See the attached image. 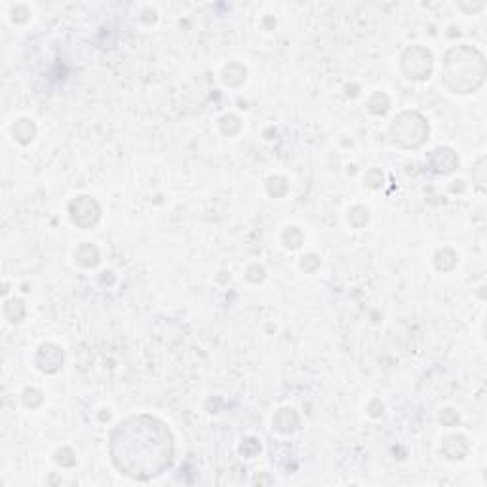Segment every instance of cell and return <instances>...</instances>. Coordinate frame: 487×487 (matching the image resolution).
Returning <instances> with one entry per match:
<instances>
[{
    "label": "cell",
    "instance_id": "8992f818",
    "mask_svg": "<svg viewBox=\"0 0 487 487\" xmlns=\"http://www.w3.org/2000/svg\"><path fill=\"white\" fill-rule=\"evenodd\" d=\"M38 356H44V360L38 358V363H40L42 371H46V373H54L63 363V352L55 345H44L38 352Z\"/></svg>",
    "mask_w": 487,
    "mask_h": 487
},
{
    "label": "cell",
    "instance_id": "9c48e42d",
    "mask_svg": "<svg viewBox=\"0 0 487 487\" xmlns=\"http://www.w3.org/2000/svg\"><path fill=\"white\" fill-rule=\"evenodd\" d=\"M77 259L80 265H84V267H94V265H97V261H99V253H97V250H95L94 246L84 244L82 248L77 251Z\"/></svg>",
    "mask_w": 487,
    "mask_h": 487
},
{
    "label": "cell",
    "instance_id": "7a4b0ae2",
    "mask_svg": "<svg viewBox=\"0 0 487 487\" xmlns=\"http://www.w3.org/2000/svg\"><path fill=\"white\" fill-rule=\"evenodd\" d=\"M486 77L483 55L474 48H455L446 55L444 65V80L453 92L469 94L480 88Z\"/></svg>",
    "mask_w": 487,
    "mask_h": 487
},
{
    "label": "cell",
    "instance_id": "6da1fadb",
    "mask_svg": "<svg viewBox=\"0 0 487 487\" xmlns=\"http://www.w3.org/2000/svg\"><path fill=\"white\" fill-rule=\"evenodd\" d=\"M111 455L124 474L149 480L172 464V434L164 422L149 415L120 422L111 436Z\"/></svg>",
    "mask_w": 487,
    "mask_h": 487
},
{
    "label": "cell",
    "instance_id": "ba28073f",
    "mask_svg": "<svg viewBox=\"0 0 487 487\" xmlns=\"http://www.w3.org/2000/svg\"><path fill=\"white\" fill-rule=\"evenodd\" d=\"M447 449H444V453H446L447 457L452 459H463L464 455H466V452H469V446H466V440H464L463 436H452V438H447L446 440Z\"/></svg>",
    "mask_w": 487,
    "mask_h": 487
},
{
    "label": "cell",
    "instance_id": "5b68a950",
    "mask_svg": "<svg viewBox=\"0 0 487 487\" xmlns=\"http://www.w3.org/2000/svg\"><path fill=\"white\" fill-rule=\"evenodd\" d=\"M71 217L78 226L88 229L99 219V206L92 198L80 197L71 204Z\"/></svg>",
    "mask_w": 487,
    "mask_h": 487
},
{
    "label": "cell",
    "instance_id": "3957f363",
    "mask_svg": "<svg viewBox=\"0 0 487 487\" xmlns=\"http://www.w3.org/2000/svg\"><path fill=\"white\" fill-rule=\"evenodd\" d=\"M393 136L404 147H419L427 139L428 126L421 114L404 113L394 120Z\"/></svg>",
    "mask_w": 487,
    "mask_h": 487
},
{
    "label": "cell",
    "instance_id": "277c9868",
    "mask_svg": "<svg viewBox=\"0 0 487 487\" xmlns=\"http://www.w3.org/2000/svg\"><path fill=\"white\" fill-rule=\"evenodd\" d=\"M404 71L405 75L413 80H425L432 72V55L428 54L422 48H413L407 50L404 55Z\"/></svg>",
    "mask_w": 487,
    "mask_h": 487
},
{
    "label": "cell",
    "instance_id": "52a82bcc",
    "mask_svg": "<svg viewBox=\"0 0 487 487\" xmlns=\"http://www.w3.org/2000/svg\"><path fill=\"white\" fill-rule=\"evenodd\" d=\"M432 168L438 173H449L459 166V160L452 149H436L432 155Z\"/></svg>",
    "mask_w": 487,
    "mask_h": 487
},
{
    "label": "cell",
    "instance_id": "30bf717a",
    "mask_svg": "<svg viewBox=\"0 0 487 487\" xmlns=\"http://www.w3.org/2000/svg\"><path fill=\"white\" fill-rule=\"evenodd\" d=\"M13 136L21 143H29L35 136V126L31 120H19L18 126H13Z\"/></svg>",
    "mask_w": 487,
    "mask_h": 487
}]
</instances>
